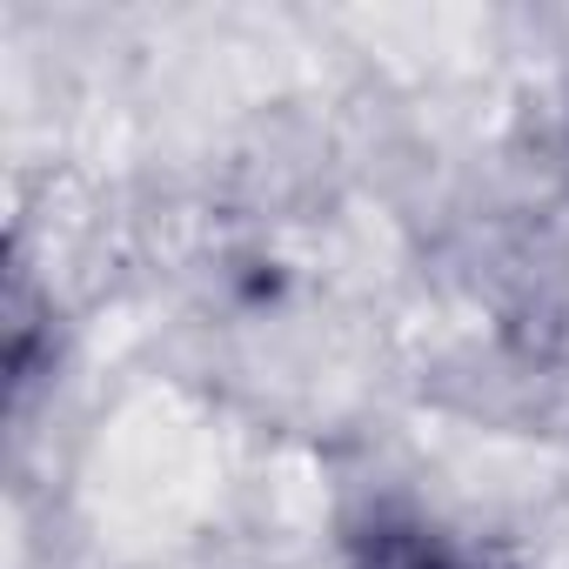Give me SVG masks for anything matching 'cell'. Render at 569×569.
<instances>
[{"instance_id": "obj_1", "label": "cell", "mask_w": 569, "mask_h": 569, "mask_svg": "<svg viewBox=\"0 0 569 569\" xmlns=\"http://www.w3.org/2000/svg\"><path fill=\"white\" fill-rule=\"evenodd\" d=\"M356 569H476V562H462L449 542H436L416 522H376L362 536V562Z\"/></svg>"}]
</instances>
